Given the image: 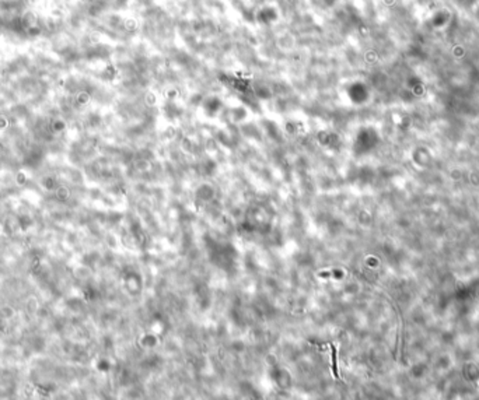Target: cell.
Here are the masks:
<instances>
[{
	"label": "cell",
	"mask_w": 479,
	"mask_h": 400,
	"mask_svg": "<svg viewBox=\"0 0 479 400\" xmlns=\"http://www.w3.org/2000/svg\"><path fill=\"white\" fill-rule=\"evenodd\" d=\"M332 371H334V375H335L336 378H339L338 369H336V349L334 346H332Z\"/></svg>",
	"instance_id": "1"
}]
</instances>
